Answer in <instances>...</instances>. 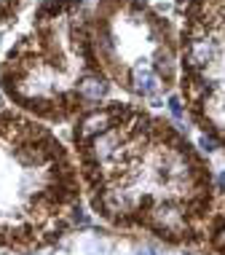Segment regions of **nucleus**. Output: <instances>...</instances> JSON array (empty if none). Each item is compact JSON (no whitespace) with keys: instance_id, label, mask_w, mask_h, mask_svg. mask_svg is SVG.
<instances>
[{"instance_id":"7ed1b4c3","label":"nucleus","mask_w":225,"mask_h":255,"mask_svg":"<svg viewBox=\"0 0 225 255\" xmlns=\"http://www.w3.org/2000/svg\"><path fill=\"white\" fill-rule=\"evenodd\" d=\"M80 220L78 167L49 127L0 108V247L54 245Z\"/></svg>"},{"instance_id":"f257e3e1","label":"nucleus","mask_w":225,"mask_h":255,"mask_svg":"<svg viewBox=\"0 0 225 255\" xmlns=\"http://www.w3.org/2000/svg\"><path fill=\"white\" fill-rule=\"evenodd\" d=\"M78 172L94 212L166 245L207 237L217 188L209 161L169 119L107 100L73 124Z\"/></svg>"},{"instance_id":"f03ea898","label":"nucleus","mask_w":225,"mask_h":255,"mask_svg":"<svg viewBox=\"0 0 225 255\" xmlns=\"http://www.w3.org/2000/svg\"><path fill=\"white\" fill-rule=\"evenodd\" d=\"M0 89L16 110L51 124L73 121L110 97L86 0H40L0 62Z\"/></svg>"},{"instance_id":"6e6552de","label":"nucleus","mask_w":225,"mask_h":255,"mask_svg":"<svg viewBox=\"0 0 225 255\" xmlns=\"http://www.w3.org/2000/svg\"><path fill=\"white\" fill-rule=\"evenodd\" d=\"M137 255H153V253H137Z\"/></svg>"},{"instance_id":"423d86ee","label":"nucleus","mask_w":225,"mask_h":255,"mask_svg":"<svg viewBox=\"0 0 225 255\" xmlns=\"http://www.w3.org/2000/svg\"><path fill=\"white\" fill-rule=\"evenodd\" d=\"M204 242H207V255H225V194L215 202Z\"/></svg>"},{"instance_id":"20e7f679","label":"nucleus","mask_w":225,"mask_h":255,"mask_svg":"<svg viewBox=\"0 0 225 255\" xmlns=\"http://www.w3.org/2000/svg\"><path fill=\"white\" fill-rule=\"evenodd\" d=\"M91 43L110 84L129 97L158 105L180 84V35L148 0H97Z\"/></svg>"},{"instance_id":"39448f33","label":"nucleus","mask_w":225,"mask_h":255,"mask_svg":"<svg viewBox=\"0 0 225 255\" xmlns=\"http://www.w3.org/2000/svg\"><path fill=\"white\" fill-rule=\"evenodd\" d=\"M180 13V97L225 150V0H174Z\"/></svg>"},{"instance_id":"0eeeda50","label":"nucleus","mask_w":225,"mask_h":255,"mask_svg":"<svg viewBox=\"0 0 225 255\" xmlns=\"http://www.w3.org/2000/svg\"><path fill=\"white\" fill-rule=\"evenodd\" d=\"M27 0H0V27L8 24L13 16H19V11L24 8Z\"/></svg>"}]
</instances>
